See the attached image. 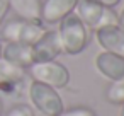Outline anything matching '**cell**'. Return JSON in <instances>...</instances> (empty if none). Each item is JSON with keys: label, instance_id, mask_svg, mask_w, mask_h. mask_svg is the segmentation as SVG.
Here are the masks:
<instances>
[{"label": "cell", "instance_id": "18", "mask_svg": "<svg viewBox=\"0 0 124 116\" xmlns=\"http://www.w3.org/2000/svg\"><path fill=\"white\" fill-rule=\"evenodd\" d=\"M119 27H122L124 29V10L121 12V16H119Z\"/></svg>", "mask_w": 124, "mask_h": 116}, {"label": "cell", "instance_id": "1", "mask_svg": "<svg viewBox=\"0 0 124 116\" xmlns=\"http://www.w3.org/2000/svg\"><path fill=\"white\" fill-rule=\"evenodd\" d=\"M60 38L61 51L66 55H78L88 45V27L80 21L77 14H68L60 21V29L56 31Z\"/></svg>", "mask_w": 124, "mask_h": 116}, {"label": "cell", "instance_id": "9", "mask_svg": "<svg viewBox=\"0 0 124 116\" xmlns=\"http://www.w3.org/2000/svg\"><path fill=\"white\" fill-rule=\"evenodd\" d=\"M32 51H34V63L36 62H51L54 60L61 51L60 46V38L56 31H46L39 41H36L32 45Z\"/></svg>", "mask_w": 124, "mask_h": 116}, {"label": "cell", "instance_id": "14", "mask_svg": "<svg viewBox=\"0 0 124 116\" xmlns=\"http://www.w3.org/2000/svg\"><path fill=\"white\" fill-rule=\"evenodd\" d=\"M7 116H34V113L27 104H16L9 109Z\"/></svg>", "mask_w": 124, "mask_h": 116}, {"label": "cell", "instance_id": "21", "mask_svg": "<svg viewBox=\"0 0 124 116\" xmlns=\"http://www.w3.org/2000/svg\"><path fill=\"white\" fill-rule=\"evenodd\" d=\"M0 55H2V45H0Z\"/></svg>", "mask_w": 124, "mask_h": 116}, {"label": "cell", "instance_id": "17", "mask_svg": "<svg viewBox=\"0 0 124 116\" xmlns=\"http://www.w3.org/2000/svg\"><path fill=\"white\" fill-rule=\"evenodd\" d=\"M95 2L97 4H100V5H104V7H116L119 2H121V0H95Z\"/></svg>", "mask_w": 124, "mask_h": 116}, {"label": "cell", "instance_id": "6", "mask_svg": "<svg viewBox=\"0 0 124 116\" xmlns=\"http://www.w3.org/2000/svg\"><path fill=\"white\" fill-rule=\"evenodd\" d=\"M99 45L114 55L124 56V29L119 26H105L95 31Z\"/></svg>", "mask_w": 124, "mask_h": 116}, {"label": "cell", "instance_id": "19", "mask_svg": "<svg viewBox=\"0 0 124 116\" xmlns=\"http://www.w3.org/2000/svg\"><path fill=\"white\" fill-rule=\"evenodd\" d=\"M2 109H4V104H2V99H0V113H2Z\"/></svg>", "mask_w": 124, "mask_h": 116}, {"label": "cell", "instance_id": "13", "mask_svg": "<svg viewBox=\"0 0 124 116\" xmlns=\"http://www.w3.org/2000/svg\"><path fill=\"white\" fill-rule=\"evenodd\" d=\"M105 99L112 104H124V77L109 84L105 89Z\"/></svg>", "mask_w": 124, "mask_h": 116}, {"label": "cell", "instance_id": "5", "mask_svg": "<svg viewBox=\"0 0 124 116\" xmlns=\"http://www.w3.org/2000/svg\"><path fill=\"white\" fill-rule=\"evenodd\" d=\"M29 73L36 82H43L53 89H63L70 82V72L65 65L51 60V62H36L29 68Z\"/></svg>", "mask_w": 124, "mask_h": 116}, {"label": "cell", "instance_id": "4", "mask_svg": "<svg viewBox=\"0 0 124 116\" xmlns=\"http://www.w3.org/2000/svg\"><path fill=\"white\" fill-rule=\"evenodd\" d=\"M27 94H29L32 106L44 116H58L63 111V101H61L60 94L53 87H49L43 82L32 80L29 84Z\"/></svg>", "mask_w": 124, "mask_h": 116}, {"label": "cell", "instance_id": "11", "mask_svg": "<svg viewBox=\"0 0 124 116\" xmlns=\"http://www.w3.org/2000/svg\"><path fill=\"white\" fill-rule=\"evenodd\" d=\"M9 5L19 19L41 22V0H9Z\"/></svg>", "mask_w": 124, "mask_h": 116}, {"label": "cell", "instance_id": "16", "mask_svg": "<svg viewBox=\"0 0 124 116\" xmlns=\"http://www.w3.org/2000/svg\"><path fill=\"white\" fill-rule=\"evenodd\" d=\"M10 10V5H9V0H0V26H2L7 12Z\"/></svg>", "mask_w": 124, "mask_h": 116}, {"label": "cell", "instance_id": "15", "mask_svg": "<svg viewBox=\"0 0 124 116\" xmlns=\"http://www.w3.org/2000/svg\"><path fill=\"white\" fill-rule=\"evenodd\" d=\"M58 116H95V113L90 107H71V109H63Z\"/></svg>", "mask_w": 124, "mask_h": 116}, {"label": "cell", "instance_id": "12", "mask_svg": "<svg viewBox=\"0 0 124 116\" xmlns=\"http://www.w3.org/2000/svg\"><path fill=\"white\" fill-rule=\"evenodd\" d=\"M24 77H26L24 68H19L0 56V84L19 82V80H24Z\"/></svg>", "mask_w": 124, "mask_h": 116}, {"label": "cell", "instance_id": "7", "mask_svg": "<svg viewBox=\"0 0 124 116\" xmlns=\"http://www.w3.org/2000/svg\"><path fill=\"white\" fill-rule=\"evenodd\" d=\"M78 0H44L41 7V22L56 24L75 10Z\"/></svg>", "mask_w": 124, "mask_h": 116}, {"label": "cell", "instance_id": "2", "mask_svg": "<svg viewBox=\"0 0 124 116\" xmlns=\"http://www.w3.org/2000/svg\"><path fill=\"white\" fill-rule=\"evenodd\" d=\"M77 16L88 29H100L105 26H119V16L110 9L97 4L95 0H78Z\"/></svg>", "mask_w": 124, "mask_h": 116}, {"label": "cell", "instance_id": "8", "mask_svg": "<svg viewBox=\"0 0 124 116\" xmlns=\"http://www.w3.org/2000/svg\"><path fill=\"white\" fill-rule=\"evenodd\" d=\"M2 56L9 63L27 70L34 63V51L32 45H24V43H7L2 48Z\"/></svg>", "mask_w": 124, "mask_h": 116}, {"label": "cell", "instance_id": "20", "mask_svg": "<svg viewBox=\"0 0 124 116\" xmlns=\"http://www.w3.org/2000/svg\"><path fill=\"white\" fill-rule=\"evenodd\" d=\"M119 116H124V104H122V109H121V114Z\"/></svg>", "mask_w": 124, "mask_h": 116}, {"label": "cell", "instance_id": "3", "mask_svg": "<svg viewBox=\"0 0 124 116\" xmlns=\"http://www.w3.org/2000/svg\"><path fill=\"white\" fill-rule=\"evenodd\" d=\"M46 33L44 26L41 22H31L24 19H12L5 22V26L0 29V38L7 43H24V45H34L41 39V36Z\"/></svg>", "mask_w": 124, "mask_h": 116}, {"label": "cell", "instance_id": "10", "mask_svg": "<svg viewBox=\"0 0 124 116\" xmlns=\"http://www.w3.org/2000/svg\"><path fill=\"white\" fill-rule=\"evenodd\" d=\"M95 67L104 77L110 80H117L124 77V56L102 51L95 56Z\"/></svg>", "mask_w": 124, "mask_h": 116}]
</instances>
